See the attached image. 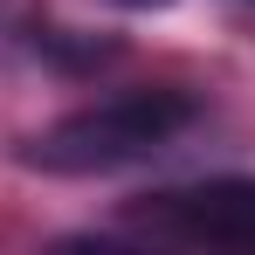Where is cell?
Listing matches in <instances>:
<instances>
[{
  "instance_id": "7a4b0ae2",
  "label": "cell",
  "mask_w": 255,
  "mask_h": 255,
  "mask_svg": "<svg viewBox=\"0 0 255 255\" xmlns=\"http://www.w3.org/2000/svg\"><path fill=\"white\" fill-rule=\"evenodd\" d=\"M131 228L159 235V242H207V249H255V179L249 172H221L193 186L145 193L131 207Z\"/></svg>"
},
{
  "instance_id": "6da1fadb",
  "label": "cell",
  "mask_w": 255,
  "mask_h": 255,
  "mask_svg": "<svg viewBox=\"0 0 255 255\" xmlns=\"http://www.w3.org/2000/svg\"><path fill=\"white\" fill-rule=\"evenodd\" d=\"M200 125V97L193 90H118V97H97L83 111L55 118L48 131H35L21 145V166L55 172V179H97V172H125L152 152H166L179 131Z\"/></svg>"
},
{
  "instance_id": "3957f363",
  "label": "cell",
  "mask_w": 255,
  "mask_h": 255,
  "mask_svg": "<svg viewBox=\"0 0 255 255\" xmlns=\"http://www.w3.org/2000/svg\"><path fill=\"white\" fill-rule=\"evenodd\" d=\"M111 7H125V14H152V7H172V0H111Z\"/></svg>"
}]
</instances>
